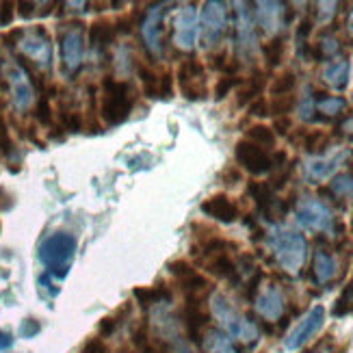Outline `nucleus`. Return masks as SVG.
Wrapping results in <instances>:
<instances>
[{"mask_svg":"<svg viewBox=\"0 0 353 353\" xmlns=\"http://www.w3.org/2000/svg\"><path fill=\"white\" fill-rule=\"evenodd\" d=\"M284 39L282 37H273L271 41H267L263 46V54H265V61H267V65L269 68H278L282 63V59H284Z\"/></svg>","mask_w":353,"mask_h":353,"instance_id":"obj_27","label":"nucleus"},{"mask_svg":"<svg viewBox=\"0 0 353 353\" xmlns=\"http://www.w3.org/2000/svg\"><path fill=\"white\" fill-rule=\"evenodd\" d=\"M239 83L241 81L236 79V76H223V79H219L217 85H214V100H223Z\"/></svg>","mask_w":353,"mask_h":353,"instance_id":"obj_35","label":"nucleus"},{"mask_svg":"<svg viewBox=\"0 0 353 353\" xmlns=\"http://www.w3.org/2000/svg\"><path fill=\"white\" fill-rule=\"evenodd\" d=\"M130 87L121 81L113 79H104L102 83V106H100V115L109 126L121 124L128 113H130Z\"/></svg>","mask_w":353,"mask_h":353,"instance_id":"obj_2","label":"nucleus"},{"mask_svg":"<svg viewBox=\"0 0 353 353\" xmlns=\"http://www.w3.org/2000/svg\"><path fill=\"white\" fill-rule=\"evenodd\" d=\"M295 109V96H278L273 98L271 104H269V115H275V117H288V113Z\"/></svg>","mask_w":353,"mask_h":353,"instance_id":"obj_30","label":"nucleus"},{"mask_svg":"<svg viewBox=\"0 0 353 353\" xmlns=\"http://www.w3.org/2000/svg\"><path fill=\"white\" fill-rule=\"evenodd\" d=\"M256 310L263 314L265 319H269V321H275L280 314H282V310H284V301H282V295H280V290L278 288H269V290H265L263 295L258 297V301H256Z\"/></svg>","mask_w":353,"mask_h":353,"instance_id":"obj_17","label":"nucleus"},{"mask_svg":"<svg viewBox=\"0 0 353 353\" xmlns=\"http://www.w3.org/2000/svg\"><path fill=\"white\" fill-rule=\"evenodd\" d=\"M176 43L180 48H191L197 37V22H195V11L193 7H184L178 13L176 20Z\"/></svg>","mask_w":353,"mask_h":353,"instance_id":"obj_14","label":"nucleus"},{"mask_svg":"<svg viewBox=\"0 0 353 353\" xmlns=\"http://www.w3.org/2000/svg\"><path fill=\"white\" fill-rule=\"evenodd\" d=\"M11 152H13V141H11V137H9V130H7L5 119L0 117V154L9 157Z\"/></svg>","mask_w":353,"mask_h":353,"instance_id":"obj_39","label":"nucleus"},{"mask_svg":"<svg viewBox=\"0 0 353 353\" xmlns=\"http://www.w3.org/2000/svg\"><path fill=\"white\" fill-rule=\"evenodd\" d=\"M15 3H0V26H9L13 22Z\"/></svg>","mask_w":353,"mask_h":353,"instance_id":"obj_46","label":"nucleus"},{"mask_svg":"<svg viewBox=\"0 0 353 353\" xmlns=\"http://www.w3.org/2000/svg\"><path fill=\"white\" fill-rule=\"evenodd\" d=\"M139 79L143 83L145 96H159V74L154 70H150L145 65L139 68Z\"/></svg>","mask_w":353,"mask_h":353,"instance_id":"obj_32","label":"nucleus"},{"mask_svg":"<svg viewBox=\"0 0 353 353\" xmlns=\"http://www.w3.org/2000/svg\"><path fill=\"white\" fill-rule=\"evenodd\" d=\"M15 7L20 9V15H22V18H24V20H28L30 15H33V9H35L37 5H35V3H18Z\"/></svg>","mask_w":353,"mask_h":353,"instance_id":"obj_50","label":"nucleus"},{"mask_svg":"<svg viewBox=\"0 0 353 353\" xmlns=\"http://www.w3.org/2000/svg\"><path fill=\"white\" fill-rule=\"evenodd\" d=\"M319 109L323 111V113H327V115H336V113H341L345 109V100H341V98H327V100H323V102L319 104Z\"/></svg>","mask_w":353,"mask_h":353,"instance_id":"obj_41","label":"nucleus"},{"mask_svg":"<svg viewBox=\"0 0 353 353\" xmlns=\"http://www.w3.org/2000/svg\"><path fill=\"white\" fill-rule=\"evenodd\" d=\"M170 273L174 275V278L180 282V284H184V282H189L193 275H195V269L189 265V263H184V260H176V263H172L170 265Z\"/></svg>","mask_w":353,"mask_h":353,"instance_id":"obj_33","label":"nucleus"},{"mask_svg":"<svg viewBox=\"0 0 353 353\" xmlns=\"http://www.w3.org/2000/svg\"><path fill=\"white\" fill-rule=\"evenodd\" d=\"M202 26H204V39L208 41V46L217 43L225 26V5L206 3L202 9Z\"/></svg>","mask_w":353,"mask_h":353,"instance_id":"obj_8","label":"nucleus"},{"mask_svg":"<svg viewBox=\"0 0 353 353\" xmlns=\"http://www.w3.org/2000/svg\"><path fill=\"white\" fill-rule=\"evenodd\" d=\"M35 115H37L41 126H52V106H50V102H48V98H46V96H41L37 100Z\"/></svg>","mask_w":353,"mask_h":353,"instance_id":"obj_34","label":"nucleus"},{"mask_svg":"<svg viewBox=\"0 0 353 353\" xmlns=\"http://www.w3.org/2000/svg\"><path fill=\"white\" fill-rule=\"evenodd\" d=\"M212 310H214V314H217V319L221 321V325H223L230 334H232L234 339H239V341H248V343H252V341L258 339L256 327H254L252 323H248L245 319H241V316L232 310V305L228 303L225 297L214 295V299H212Z\"/></svg>","mask_w":353,"mask_h":353,"instance_id":"obj_3","label":"nucleus"},{"mask_svg":"<svg viewBox=\"0 0 353 353\" xmlns=\"http://www.w3.org/2000/svg\"><path fill=\"white\" fill-rule=\"evenodd\" d=\"M349 30H351V33H353V13L349 15Z\"/></svg>","mask_w":353,"mask_h":353,"instance_id":"obj_51","label":"nucleus"},{"mask_svg":"<svg viewBox=\"0 0 353 353\" xmlns=\"http://www.w3.org/2000/svg\"><path fill=\"white\" fill-rule=\"evenodd\" d=\"M297 85V76L293 72H282L280 76H275L269 91H271V96L273 98H278V96H288L290 91L295 89Z\"/></svg>","mask_w":353,"mask_h":353,"instance_id":"obj_26","label":"nucleus"},{"mask_svg":"<svg viewBox=\"0 0 353 353\" xmlns=\"http://www.w3.org/2000/svg\"><path fill=\"white\" fill-rule=\"evenodd\" d=\"M174 94V83H172V74L170 72H163L159 76V96L161 98H172Z\"/></svg>","mask_w":353,"mask_h":353,"instance_id":"obj_42","label":"nucleus"},{"mask_svg":"<svg viewBox=\"0 0 353 353\" xmlns=\"http://www.w3.org/2000/svg\"><path fill=\"white\" fill-rule=\"evenodd\" d=\"M115 37V26L111 22H96L89 28V43L91 46H109Z\"/></svg>","mask_w":353,"mask_h":353,"instance_id":"obj_23","label":"nucleus"},{"mask_svg":"<svg viewBox=\"0 0 353 353\" xmlns=\"http://www.w3.org/2000/svg\"><path fill=\"white\" fill-rule=\"evenodd\" d=\"M9 83H11V96H13L15 106H18V109H26V106L33 102V89H30L26 74L15 68L9 76Z\"/></svg>","mask_w":353,"mask_h":353,"instance_id":"obj_15","label":"nucleus"},{"mask_svg":"<svg viewBox=\"0 0 353 353\" xmlns=\"http://www.w3.org/2000/svg\"><path fill=\"white\" fill-rule=\"evenodd\" d=\"M273 250L278 263L286 271H297L305 260V241L295 232H282L273 239Z\"/></svg>","mask_w":353,"mask_h":353,"instance_id":"obj_4","label":"nucleus"},{"mask_svg":"<svg viewBox=\"0 0 353 353\" xmlns=\"http://www.w3.org/2000/svg\"><path fill=\"white\" fill-rule=\"evenodd\" d=\"M248 193L256 199V204L258 208H263L267 210L271 206V199H273V191L269 189V184L265 182H250V187H248Z\"/></svg>","mask_w":353,"mask_h":353,"instance_id":"obj_29","label":"nucleus"},{"mask_svg":"<svg viewBox=\"0 0 353 353\" xmlns=\"http://www.w3.org/2000/svg\"><path fill=\"white\" fill-rule=\"evenodd\" d=\"M81 353H109V347L104 345L102 339H89V341L83 345Z\"/></svg>","mask_w":353,"mask_h":353,"instance_id":"obj_44","label":"nucleus"},{"mask_svg":"<svg viewBox=\"0 0 353 353\" xmlns=\"http://www.w3.org/2000/svg\"><path fill=\"white\" fill-rule=\"evenodd\" d=\"M74 252H76V239L72 234L59 232V234H52L50 239L43 241L41 250H39V260L52 275H57V278H65L68 269L72 265Z\"/></svg>","mask_w":353,"mask_h":353,"instance_id":"obj_1","label":"nucleus"},{"mask_svg":"<svg viewBox=\"0 0 353 353\" xmlns=\"http://www.w3.org/2000/svg\"><path fill=\"white\" fill-rule=\"evenodd\" d=\"M208 271L223 280H236V265L232 263V258L223 252L217 254L212 260H208Z\"/></svg>","mask_w":353,"mask_h":353,"instance_id":"obj_19","label":"nucleus"},{"mask_svg":"<svg viewBox=\"0 0 353 353\" xmlns=\"http://www.w3.org/2000/svg\"><path fill=\"white\" fill-rule=\"evenodd\" d=\"M202 212L208 214V217H212V219L221 221V223H232L239 217L236 204L228 195H223V193L208 197L206 202L202 204Z\"/></svg>","mask_w":353,"mask_h":353,"instance_id":"obj_11","label":"nucleus"},{"mask_svg":"<svg viewBox=\"0 0 353 353\" xmlns=\"http://www.w3.org/2000/svg\"><path fill=\"white\" fill-rule=\"evenodd\" d=\"M210 339H212V341H210L212 353H236L234 347L230 345V341L225 339V336H221V334H212Z\"/></svg>","mask_w":353,"mask_h":353,"instance_id":"obj_38","label":"nucleus"},{"mask_svg":"<svg viewBox=\"0 0 353 353\" xmlns=\"http://www.w3.org/2000/svg\"><path fill=\"white\" fill-rule=\"evenodd\" d=\"M347 157H349V152H341V154H336V157H332V159H327V161L310 163V167H308L310 178H314V180H325L330 174L336 172V167H339Z\"/></svg>","mask_w":353,"mask_h":353,"instance_id":"obj_20","label":"nucleus"},{"mask_svg":"<svg viewBox=\"0 0 353 353\" xmlns=\"http://www.w3.org/2000/svg\"><path fill=\"white\" fill-rule=\"evenodd\" d=\"M161 15H163L161 7H152L148 11V20L143 24V37H145L148 48L157 54H161Z\"/></svg>","mask_w":353,"mask_h":353,"instance_id":"obj_16","label":"nucleus"},{"mask_svg":"<svg viewBox=\"0 0 353 353\" xmlns=\"http://www.w3.org/2000/svg\"><path fill=\"white\" fill-rule=\"evenodd\" d=\"M117 316H104L100 323H98V334H100V339H109V336L115 334L117 330Z\"/></svg>","mask_w":353,"mask_h":353,"instance_id":"obj_40","label":"nucleus"},{"mask_svg":"<svg viewBox=\"0 0 353 353\" xmlns=\"http://www.w3.org/2000/svg\"><path fill=\"white\" fill-rule=\"evenodd\" d=\"M182 319H184V327H187L189 336L199 343V339H202V330L204 325L208 323V314L202 312V308H199V301L193 299V297H187V305H184V312H182Z\"/></svg>","mask_w":353,"mask_h":353,"instance_id":"obj_13","label":"nucleus"},{"mask_svg":"<svg viewBox=\"0 0 353 353\" xmlns=\"http://www.w3.org/2000/svg\"><path fill=\"white\" fill-rule=\"evenodd\" d=\"M248 141L260 148H273L275 145V132L265 124H254L248 128Z\"/></svg>","mask_w":353,"mask_h":353,"instance_id":"obj_25","label":"nucleus"},{"mask_svg":"<svg viewBox=\"0 0 353 353\" xmlns=\"http://www.w3.org/2000/svg\"><path fill=\"white\" fill-rule=\"evenodd\" d=\"M297 219H299V223L303 228H308V230H330L332 228L330 210L323 204L314 202V199H310V202H305V204L299 206Z\"/></svg>","mask_w":353,"mask_h":353,"instance_id":"obj_9","label":"nucleus"},{"mask_svg":"<svg viewBox=\"0 0 353 353\" xmlns=\"http://www.w3.org/2000/svg\"><path fill=\"white\" fill-rule=\"evenodd\" d=\"M327 143V134L323 130H308L303 137V148L305 152H310V154H316L325 148Z\"/></svg>","mask_w":353,"mask_h":353,"instance_id":"obj_31","label":"nucleus"},{"mask_svg":"<svg viewBox=\"0 0 353 353\" xmlns=\"http://www.w3.org/2000/svg\"><path fill=\"white\" fill-rule=\"evenodd\" d=\"M234 157L245 167V170H248L250 174H254V176L269 174L271 167H273L271 157L265 152V148H260V145H256V143H252L248 139H243V141L236 143Z\"/></svg>","mask_w":353,"mask_h":353,"instance_id":"obj_7","label":"nucleus"},{"mask_svg":"<svg viewBox=\"0 0 353 353\" xmlns=\"http://www.w3.org/2000/svg\"><path fill=\"white\" fill-rule=\"evenodd\" d=\"M271 130H273V132H278V134H282V137H286L290 130H293V119H290V117H275Z\"/></svg>","mask_w":353,"mask_h":353,"instance_id":"obj_45","label":"nucleus"},{"mask_svg":"<svg viewBox=\"0 0 353 353\" xmlns=\"http://www.w3.org/2000/svg\"><path fill=\"white\" fill-rule=\"evenodd\" d=\"M178 81L182 94L189 100H204L208 89L204 83V65L195 59H189L178 68Z\"/></svg>","mask_w":353,"mask_h":353,"instance_id":"obj_6","label":"nucleus"},{"mask_svg":"<svg viewBox=\"0 0 353 353\" xmlns=\"http://www.w3.org/2000/svg\"><path fill=\"white\" fill-rule=\"evenodd\" d=\"M332 191L336 195H351L353 193V176H339L332 182Z\"/></svg>","mask_w":353,"mask_h":353,"instance_id":"obj_37","label":"nucleus"},{"mask_svg":"<svg viewBox=\"0 0 353 353\" xmlns=\"http://www.w3.org/2000/svg\"><path fill=\"white\" fill-rule=\"evenodd\" d=\"M134 345L139 347V349L148 347V330L145 327H139V332L134 334Z\"/></svg>","mask_w":353,"mask_h":353,"instance_id":"obj_49","label":"nucleus"},{"mask_svg":"<svg viewBox=\"0 0 353 353\" xmlns=\"http://www.w3.org/2000/svg\"><path fill=\"white\" fill-rule=\"evenodd\" d=\"M265 87H267V76H265L263 72H254L252 79L239 89L236 104H239V106H248V104H252L260 94H263Z\"/></svg>","mask_w":353,"mask_h":353,"instance_id":"obj_18","label":"nucleus"},{"mask_svg":"<svg viewBox=\"0 0 353 353\" xmlns=\"http://www.w3.org/2000/svg\"><path fill=\"white\" fill-rule=\"evenodd\" d=\"M323 321H325V308L323 305H314V308L293 327V332L286 336L284 347L288 351H295V349L303 347L321 327H323Z\"/></svg>","mask_w":353,"mask_h":353,"instance_id":"obj_5","label":"nucleus"},{"mask_svg":"<svg viewBox=\"0 0 353 353\" xmlns=\"http://www.w3.org/2000/svg\"><path fill=\"white\" fill-rule=\"evenodd\" d=\"M248 113L254 117H267L269 115V102L265 98H256L250 106H248Z\"/></svg>","mask_w":353,"mask_h":353,"instance_id":"obj_43","label":"nucleus"},{"mask_svg":"<svg viewBox=\"0 0 353 353\" xmlns=\"http://www.w3.org/2000/svg\"><path fill=\"white\" fill-rule=\"evenodd\" d=\"M61 121H63L65 130H70V132L83 130V115L79 111H63L61 113Z\"/></svg>","mask_w":353,"mask_h":353,"instance_id":"obj_36","label":"nucleus"},{"mask_svg":"<svg viewBox=\"0 0 353 353\" xmlns=\"http://www.w3.org/2000/svg\"><path fill=\"white\" fill-rule=\"evenodd\" d=\"M61 57H63V65L70 72L79 70L83 61V35L79 24H76V28H70L61 39Z\"/></svg>","mask_w":353,"mask_h":353,"instance_id":"obj_10","label":"nucleus"},{"mask_svg":"<svg viewBox=\"0 0 353 353\" xmlns=\"http://www.w3.org/2000/svg\"><path fill=\"white\" fill-rule=\"evenodd\" d=\"M260 9H258V20H260V26H265V30H273L275 26L280 24V7L282 5H278V3H260L258 5Z\"/></svg>","mask_w":353,"mask_h":353,"instance_id":"obj_24","label":"nucleus"},{"mask_svg":"<svg viewBox=\"0 0 353 353\" xmlns=\"http://www.w3.org/2000/svg\"><path fill=\"white\" fill-rule=\"evenodd\" d=\"M22 43V50L26 52V57H30L37 65L48 68L50 63V41L48 35H46L43 28H37L33 35H28Z\"/></svg>","mask_w":353,"mask_h":353,"instance_id":"obj_12","label":"nucleus"},{"mask_svg":"<svg viewBox=\"0 0 353 353\" xmlns=\"http://www.w3.org/2000/svg\"><path fill=\"white\" fill-rule=\"evenodd\" d=\"M221 180H223L225 184H230V187H232V184H239V182L243 180V174L236 170V167H230V170H225V172L221 174Z\"/></svg>","mask_w":353,"mask_h":353,"instance_id":"obj_48","label":"nucleus"},{"mask_svg":"<svg viewBox=\"0 0 353 353\" xmlns=\"http://www.w3.org/2000/svg\"><path fill=\"white\" fill-rule=\"evenodd\" d=\"M132 295L134 299L139 301L141 305H150V303H157V301H163V299H170V290H165V288H134L132 290Z\"/></svg>","mask_w":353,"mask_h":353,"instance_id":"obj_28","label":"nucleus"},{"mask_svg":"<svg viewBox=\"0 0 353 353\" xmlns=\"http://www.w3.org/2000/svg\"><path fill=\"white\" fill-rule=\"evenodd\" d=\"M39 323L35 319H26L24 323H22V327H20V334L24 336V339H33L35 334H39Z\"/></svg>","mask_w":353,"mask_h":353,"instance_id":"obj_47","label":"nucleus"},{"mask_svg":"<svg viewBox=\"0 0 353 353\" xmlns=\"http://www.w3.org/2000/svg\"><path fill=\"white\" fill-rule=\"evenodd\" d=\"M349 61H336V63L325 68V81L334 87V89H345L349 83Z\"/></svg>","mask_w":353,"mask_h":353,"instance_id":"obj_21","label":"nucleus"},{"mask_svg":"<svg viewBox=\"0 0 353 353\" xmlns=\"http://www.w3.org/2000/svg\"><path fill=\"white\" fill-rule=\"evenodd\" d=\"M314 275L319 282H330L336 275V260L323 250L314 254Z\"/></svg>","mask_w":353,"mask_h":353,"instance_id":"obj_22","label":"nucleus"}]
</instances>
